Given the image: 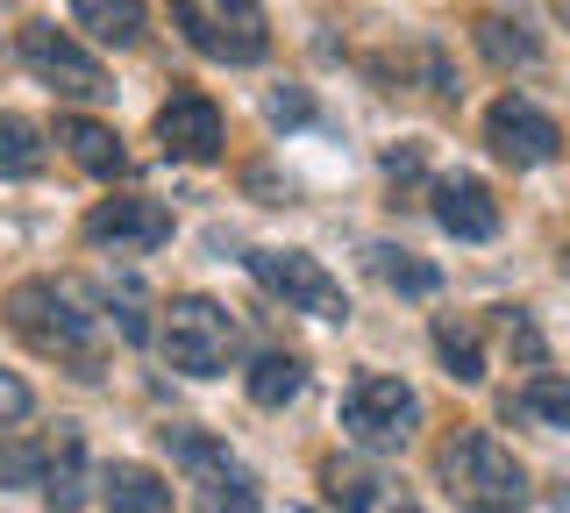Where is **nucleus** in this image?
Returning a JSON list of instances; mask_svg holds the SVG:
<instances>
[{
    "label": "nucleus",
    "mask_w": 570,
    "mask_h": 513,
    "mask_svg": "<svg viewBox=\"0 0 570 513\" xmlns=\"http://www.w3.org/2000/svg\"><path fill=\"white\" fill-rule=\"evenodd\" d=\"M8 328L36 357H65L79 364V378H100V314H86V299L58 278H22L8 293Z\"/></svg>",
    "instance_id": "nucleus-1"
},
{
    "label": "nucleus",
    "mask_w": 570,
    "mask_h": 513,
    "mask_svg": "<svg viewBox=\"0 0 570 513\" xmlns=\"http://www.w3.org/2000/svg\"><path fill=\"white\" fill-rule=\"evenodd\" d=\"M435 471H442V492L471 513H521L528 506V471L513 464V450L485 428L450 435L442 456H435Z\"/></svg>",
    "instance_id": "nucleus-2"
},
{
    "label": "nucleus",
    "mask_w": 570,
    "mask_h": 513,
    "mask_svg": "<svg viewBox=\"0 0 570 513\" xmlns=\"http://www.w3.org/2000/svg\"><path fill=\"white\" fill-rule=\"evenodd\" d=\"M171 22L214 65H257L272 50V22L257 0H171Z\"/></svg>",
    "instance_id": "nucleus-3"
},
{
    "label": "nucleus",
    "mask_w": 570,
    "mask_h": 513,
    "mask_svg": "<svg viewBox=\"0 0 570 513\" xmlns=\"http://www.w3.org/2000/svg\"><path fill=\"white\" fill-rule=\"evenodd\" d=\"M165 357L186 378H222L236 357V314L207 293H178L165 307Z\"/></svg>",
    "instance_id": "nucleus-4"
},
{
    "label": "nucleus",
    "mask_w": 570,
    "mask_h": 513,
    "mask_svg": "<svg viewBox=\"0 0 570 513\" xmlns=\"http://www.w3.org/2000/svg\"><path fill=\"white\" fill-rule=\"evenodd\" d=\"M414 428H421V393L406 378L364 371V378L343 393V435L356 450H400Z\"/></svg>",
    "instance_id": "nucleus-5"
},
{
    "label": "nucleus",
    "mask_w": 570,
    "mask_h": 513,
    "mask_svg": "<svg viewBox=\"0 0 570 513\" xmlns=\"http://www.w3.org/2000/svg\"><path fill=\"white\" fill-rule=\"evenodd\" d=\"M249 278H257L272 299H285V307L314 314V322H350L343 278H335L321 257H307V250H249Z\"/></svg>",
    "instance_id": "nucleus-6"
},
{
    "label": "nucleus",
    "mask_w": 570,
    "mask_h": 513,
    "mask_svg": "<svg viewBox=\"0 0 570 513\" xmlns=\"http://www.w3.org/2000/svg\"><path fill=\"white\" fill-rule=\"evenodd\" d=\"M22 65L65 100H107L115 93V86H107V65L94 50H79L65 29H50V22H22Z\"/></svg>",
    "instance_id": "nucleus-7"
},
{
    "label": "nucleus",
    "mask_w": 570,
    "mask_h": 513,
    "mask_svg": "<svg viewBox=\"0 0 570 513\" xmlns=\"http://www.w3.org/2000/svg\"><path fill=\"white\" fill-rule=\"evenodd\" d=\"M485 144L507 157V165L534 171V165H557V157H563V129H557L542 108H534V100L499 93L492 108H485Z\"/></svg>",
    "instance_id": "nucleus-8"
},
{
    "label": "nucleus",
    "mask_w": 570,
    "mask_h": 513,
    "mask_svg": "<svg viewBox=\"0 0 570 513\" xmlns=\"http://www.w3.org/2000/svg\"><path fill=\"white\" fill-rule=\"evenodd\" d=\"M86 243L100 250H165L171 243V207L165 200H142V193H115L86 215Z\"/></svg>",
    "instance_id": "nucleus-9"
},
{
    "label": "nucleus",
    "mask_w": 570,
    "mask_h": 513,
    "mask_svg": "<svg viewBox=\"0 0 570 513\" xmlns=\"http://www.w3.org/2000/svg\"><path fill=\"white\" fill-rule=\"evenodd\" d=\"M222 108H214L207 93H171L165 108H157V144L165 157H186V165H214L222 157Z\"/></svg>",
    "instance_id": "nucleus-10"
},
{
    "label": "nucleus",
    "mask_w": 570,
    "mask_h": 513,
    "mask_svg": "<svg viewBox=\"0 0 570 513\" xmlns=\"http://www.w3.org/2000/svg\"><path fill=\"white\" fill-rule=\"evenodd\" d=\"M435 221L450 228L456 243H492L499 236V200L485 179H471V171H456V179L435 186Z\"/></svg>",
    "instance_id": "nucleus-11"
},
{
    "label": "nucleus",
    "mask_w": 570,
    "mask_h": 513,
    "mask_svg": "<svg viewBox=\"0 0 570 513\" xmlns=\"http://www.w3.org/2000/svg\"><path fill=\"white\" fill-rule=\"evenodd\" d=\"M58 144L79 171H94V179H121L129 171V150H121V136L107 129L94 115H58Z\"/></svg>",
    "instance_id": "nucleus-12"
},
{
    "label": "nucleus",
    "mask_w": 570,
    "mask_h": 513,
    "mask_svg": "<svg viewBox=\"0 0 570 513\" xmlns=\"http://www.w3.org/2000/svg\"><path fill=\"white\" fill-rule=\"evenodd\" d=\"M100 492H107V513H165L171 506V485L150 464H115L100 477Z\"/></svg>",
    "instance_id": "nucleus-13"
},
{
    "label": "nucleus",
    "mask_w": 570,
    "mask_h": 513,
    "mask_svg": "<svg viewBox=\"0 0 570 513\" xmlns=\"http://www.w3.org/2000/svg\"><path fill=\"white\" fill-rule=\"evenodd\" d=\"M435 357L456 385H478L485 378V343H478V322L463 314H435Z\"/></svg>",
    "instance_id": "nucleus-14"
},
{
    "label": "nucleus",
    "mask_w": 570,
    "mask_h": 513,
    "mask_svg": "<svg viewBox=\"0 0 570 513\" xmlns=\"http://www.w3.org/2000/svg\"><path fill=\"white\" fill-rule=\"evenodd\" d=\"M71 14L94 43H115V50L142 43V0H71Z\"/></svg>",
    "instance_id": "nucleus-15"
},
{
    "label": "nucleus",
    "mask_w": 570,
    "mask_h": 513,
    "mask_svg": "<svg viewBox=\"0 0 570 513\" xmlns=\"http://www.w3.org/2000/svg\"><path fill=\"white\" fill-rule=\"evenodd\" d=\"M299 385H307V364H299L293 349H264V357L249 364V399H257V406L299 399Z\"/></svg>",
    "instance_id": "nucleus-16"
},
{
    "label": "nucleus",
    "mask_w": 570,
    "mask_h": 513,
    "mask_svg": "<svg viewBox=\"0 0 570 513\" xmlns=\"http://www.w3.org/2000/svg\"><path fill=\"white\" fill-rule=\"evenodd\" d=\"M43 171V129L29 115H0V179H36Z\"/></svg>",
    "instance_id": "nucleus-17"
},
{
    "label": "nucleus",
    "mask_w": 570,
    "mask_h": 513,
    "mask_svg": "<svg viewBox=\"0 0 570 513\" xmlns=\"http://www.w3.org/2000/svg\"><path fill=\"white\" fill-rule=\"evenodd\" d=\"M478 50H485L492 65H542V43H534L521 22H507V14H478Z\"/></svg>",
    "instance_id": "nucleus-18"
},
{
    "label": "nucleus",
    "mask_w": 570,
    "mask_h": 513,
    "mask_svg": "<svg viewBox=\"0 0 570 513\" xmlns=\"http://www.w3.org/2000/svg\"><path fill=\"white\" fill-rule=\"evenodd\" d=\"M321 485H328V500L343 506V513H379V471L328 456V464H321Z\"/></svg>",
    "instance_id": "nucleus-19"
},
{
    "label": "nucleus",
    "mask_w": 570,
    "mask_h": 513,
    "mask_svg": "<svg viewBox=\"0 0 570 513\" xmlns=\"http://www.w3.org/2000/svg\"><path fill=\"white\" fill-rule=\"evenodd\" d=\"M371 272H379L392 293H435L442 286L435 264H421L414 250H392V243H371Z\"/></svg>",
    "instance_id": "nucleus-20"
},
{
    "label": "nucleus",
    "mask_w": 570,
    "mask_h": 513,
    "mask_svg": "<svg viewBox=\"0 0 570 513\" xmlns=\"http://www.w3.org/2000/svg\"><path fill=\"white\" fill-rule=\"evenodd\" d=\"M521 414L549 421V428H570V378H557V371H534V378L521 385Z\"/></svg>",
    "instance_id": "nucleus-21"
},
{
    "label": "nucleus",
    "mask_w": 570,
    "mask_h": 513,
    "mask_svg": "<svg viewBox=\"0 0 570 513\" xmlns=\"http://www.w3.org/2000/svg\"><path fill=\"white\" fill-rule=\"evenodd\" d=\"M79 500H86V442L65 435V442H58V464H50V506L71 513Z\"/></svg>",
    "instance_id": "nucleus-22"
},
{
    "label": "nucleus",
    "mask_w": 570,
    "mask_h": 513,
    "mask_svg": "<svg viewBox=\"0 0 570 513\" xmlns=\"http://www.w3.org/2000/svg\"><path fill=\"white\" fill-rule=\"evenodd\" d=\"M43 471H50V456L36 450V442H14V435H0V492L43 485Z\"/></svg>",
    "instance_id": "nucleus-23"
},
{
    "label": "nucleus",
    "mask_w": 570,
    "mask_h": 513,
    "mask_svg": "<svg viewBox=\"0 0 570 513\" xmlns=\"http://www.w3.org/2000/svg\"><path fill=\"white\" fill-rule=\"evenodd\" d=\"M165 450L178 456V464H193V471H228V450H222V442H207L200 428H165Z\"/></svg>",
    "instance_id": "nucleus-24"
},
{
    "label": "nucleus",
    "mask_w": 570,
    "mask_h": 513,
    "mask_svg": "<svg viewBox=\"0 0 570 513\" xmlns=\"http://www.w3.org/2000/svg\"><path fill=\"white\" fill-rule=\"evenodd\" d=\"M207 513H257V492H249V477L236 471V464H228V471H214L207 477Z\"/></svg>",
    "instance_id": "nucleus-25"
},
{
    "label": "nucleus",
    "mask_w": 570,
    "mask_h": 513,
    "mask_svg": "<svg viewBox=\"0 0 570 513\" xmlns=\"http://www.w3.org/2000/svg\"><path fill=\"white\" fill-rule=\"evenodd\" d=\"M507 349H513L521 364H542V357H549V349H542V335H534V322H528L521 307H507Z\"/></svg>",
    "instance_id": "nucleus-26"
},
{
    "label": "nucleus",
    "mask_w": 570,
    "mask_h": 513,
    "mask_svg": "<svg viewBox=\"0 0 570 513\" xmlns=\"http://www.w3.org/2000/svg\"><path fill=\"white\" fill-rule=\"evenodd\" d=\"M29 414H36V393L14 371H0V428H14V421H29Z\"/></svg>",
    "instance_id": "nucleus-27"
},
{
    "label": "nucleus",
    "mask_w": 570,
    "mask_h": 513,
    "mask_svg": "<svg viewBox=\"0 0 570 513\" xmlns=\"http://www.w3.org/2000/svg\"><path fill=\"white\" fill-rule=\"evenodd\" d=\"M272 121H307V93H272Z\"/></svg>",
    "instance_id": "nucleus-28"
},
{
    "label": "nucleus",
    "mask_w": 570,
    "mask_h": 513,
    "mask_svg": "<svg viewBox=\"0 0 570 513\" xmlns=\"http://www.w3.org/2000/svg\"><path fill=\"white\" fill-rule=\"evenodd\" d=\"M549 8H557V22H563V29H570V0H549Z\"/></svg>",
    "instance_id": "nucleus-29"
},
{
    "label": "nucleus",
    "mask_w": 570,
    "mask_h": 513,
    "mask_svg": "<svg viewBox=\"0 0 570 513\" xmlns=\"http://www.w3.org/2000/svg\"><path fill=\"white\" fill-rule=\"evenodd\" d=\"M563 272H570V250H563Z\"/></svg>",
    "instance_id": "nucleus-30"
},
{
    "label": "nucleus",
    "mask_w": 570,
    "mask_h": 513,
    "mask_svg": "<svg viewBox=\"0 0 570 513\" xmlns=\"http://www.w3.org/2000/svg\"><path fill=\"white\" fill-rule=\"evenodd\" d=\"M400 513H414V506H400Z\"/></svg>",
    "instance_id": "nucleus-31"
}]
</instances>
